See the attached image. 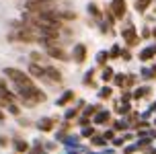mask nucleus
Listing matches in <instances>:
<instances>
[{
    "label": "nucleus",
    "instance_id": "nucleus-7",
    "mask_svg": "<svg viewBox=\"0 0 156 154\" xmlns=\"http://www.w3.org/2000/svg\"><path fill=\"white\" fill-rule=\"evenodd\" d=\"M29 72H31V74H35V76H43V74H45V68H39V66H35V64H33L31 68H29Z\"/></svg>",
    "mask_w": 156,
    "mask_h": 154
},
{
    "label": "nucleus",
    "instance_id": "nucleus-15",
    "mask_svg": "<svg viewBox=\"0 0 156 154\" xmlns=\"http://www.w3.org/2000/svg\"><path fill=\"white\" fill-rule=\"evenodd\" d=\"M16 150H19V152H23V150H27V144H23V142H19V144H16Z\"/></svg>",
    "mask_w": 156,
    "mask_h": 154
},
{
    "label": "nucleus",
    "instance_id": "nucleus-17",
    "mask_svg": "<svg viewBox=\"0 0 156 154\" xmlns=\"http://www.w3.org/2000/svg\"><path fill=\"white\" fill-rule=\"evenodd\" d=\"M109 95H111L109 88H103V91H101V97H103V99H105V97H109Z\"/></svg>",
    "mask_w": 156,
    "mask_h": 154
},
{
    "label": "nucleus",
    "instance_id": "nucleus-11",
    "mask_svg": "<svg viewBox=\"0 0 156 154\" xmlns=\"http://www.w3.org/2000/svg\"><path fill=\"white\" fill-rule=\"evenodd\" d=\"M107 119H109V113H99L94 121H97V123H101V121H107Z\"/></svg>",
    "mask_w": 156,
    "mask_h": 154
},
{
    "label": "nucleus",
    "instance_id": "nucleus-8",
    "mask_svg": "<svg viewBox=\"0 0 156 154\" xmlns=\"http://www.w3.org/2000/svg\"><path fill=\"white\" fill-rule=\"evenodd\" d=\"M72 97H74V92H70V91H68V92H66V95L62 97V99H58V105H66V103H68V101H70Z\"/></svg>",
    "mask_w": 156,
    "mask_h": 154
},
{
    "label": "nucleus",
    "instance_id": "nucleus-9",
    "mask_svg": "<svg viewBox=\"0 0 156 154\" xmlns=\"http://www.w3.org/2000/svg\"><path fill=\"white\" fill-rule=\"evenodd\" d=\"M152 54H154V49H144L140 56V60H148V58H152Z\"/></svg>",
    "mask_w": 156,
    "mask_h": 154
},
{
    "label": "nucleus",
    "instance_id": "nucleus-1",
    "mask_svg": "<svg viewBox=\"0 0 156 154\" xmlns=\"http://www.w3.org/2000/svg\"><path fill=\"white\" fill-rule=\"evenodd\" d=\"M4 74H6L15 84H29V82H31L23 72H19V70H15V68H6V70H4Z\"/></svg>",
    "mask_w": 156,
    "mask_h": 154
},
{
    "label": "nucleus",
    "instance_id": "nucleus-16",
    "mask_svg": "<svg viewBox=\"0 0 156 154\" xmlns=\"http://www.w3.org/2000/svg\"><path fill=\"white\" fill-rule=\"evenodd\" d=\"M115 82H117V84H119V86L123 84V82H125V78H123V74H119V76L115 78Z\"/></svg>",
    "mask_w": 156,
    "mask_h": 154
},
{
    "label": "nucleus",
    "instance_id": "nucleus-12",
    "mask_svg": "<svg viewBox=\"0 0 156 154\" xmlns=\"http://www.w3.org/2000/svg\"><path fill=\"white\" fill-rule=\"evenodd\" d=\"M88 13H90V15H94V16H99V15H101V13H99V8L94 6V4H88Z\"/></svg>",
    "mask_w": 156,
    "mask_h": 154
},
{
    "label": "nucleus",
    "instance_id": "nucleus-14",
    "mask_svg": "<svg viewBox=\"0 0 156 154\" xmlns=\"http://www.w3.org/2000/svg\"><path fill=\"white\" fill-rule=\"evenodd\" d=\"M111 74H113V70H111V68H107L105 72H103V80H109V78H111Z\"/></svg>",
    "mask_w": 156,
    "mask_h": 154
},
{
    "label": "nucleus",
    "instance_id": "nucleus-5",
    "mask_svg": "<svg viewBox=\"0 0 156 154\" xmlns=\"http://www.w3.org/2000/svg\"><path fill=\"white\" fill-rule=\"evenodd\" d=\"M51 58H60V60H66V54H64V49H58V47H49L47 49Z\"/></svg>",
    "mask_w": 156,
    "mask_h": 154
},
{
    "label": "nucleus",
    "instance_id": "nucleus-13",
    "mask_svg": "<svg viewBox=\"0 0 156 154\" xmlns=\"http://www.w3.org/2000/svg\"><path fill=\"white\" fill-rule=\"evenodd\" d=\"M49 123H51V121H49V119H43V121L39 123V127H43V130H49V127H51Z\"/></svg>",
    "mask_w": 156,
    "mask_h": 154
},
{
    "label": "nucleus",
    "instance_id": "nucleus-4",
    "mask_svg": "<svg viewBox=\"0 0 156 154\" xmlns=\"http://www.w3.org/2000/svg\"><path fill=\"white\" fill-rule=\"evenodd\" d=\"M121 35H123V39L129 43V45L136 43V29H133V27H127L125 31H121Z\"/></svg>",
    "mask_w": 156,
    "mask_h": 154
},
{
    "label": "nucleus",
    "instance_id": "nucleus-18",
    "mask_svg": "<svg viewBox=\"0 0 156 154\" xmlns=\"http://www.w3.org/2000/svg\"><path fill=\"white\" fill-rule=\"evenodd\" d=\"M0 119H2V113H0Z\"/></svg>",
    "mask_w": 156,
    "mask_h": 154
},
{
    "label": "nucleus",
    "instance_id": "nucleus-10",
    "mask_svg": "<svg viewBox=\"0 0 156 154\" xmlns=\"http://www.w3.org/2000/svg\"><path fill=\"white\" fill-rule=\"evenodd\" d=\"M148 2L150 0H138V2H136V8H138V10H144V8L148 6Z\"/></svg>",
    "mask_w": 156,
    "mask_h": 154
},
{
    "label": "nucleus",
    "instance_id": "nucleus-2",
    "mask_svg": "<svg viewBox=\"0 0 156 154\" xmlns=\"http://www.w3.org/2000/svg\"><path fill=\"white\" fill-rule=\"evenodd\" d=\"M111 10L115 13V16H123L125 15V0H113L111 2Z\"/></svg>",
    "mask_w": 156,
    "mask_h": 154
},
{
    "label": "nucleus",
    "instance_id": "nucleus-3",
    "mask_svg": "<svg viewBox=\"0 0 156 154\" xmlns=\"http://www.w3.org/2000/svg\"><path fill=\"white\" fill-rule=\"evenodd\" d=\"M86 58V47L82 45V43H78V45H74V60L78 62V64H82Z\"/></svg>",
    "mask_w": 156,
    "mask_h": 154
},
{
    "label": "nucleus",
    "instance_id": "nucleus-6",
    "mask_svg": "<svg viewBox=\"0 0 156 154\" xmlns=\"http://www.w3.org/2000/svg\"><path fill=\"white\" fill-rule=\"evenodd\" d=\"M45 74H49V78H51V80H58V82L62 80V74H60L55 68H45Z\"/></svg>",
    "mask_w": 156,
    "mask_h": 154
}]
</instances>
